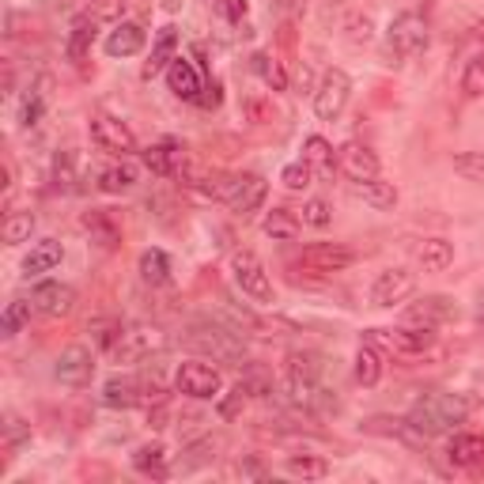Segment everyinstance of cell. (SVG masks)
<instances>
[{"label": "cell", "instance_id": "6da1fadb", "mask_svg": "<svg viewBox=\"0 0 484 484\" xmlns=\"http://www.w3.org/2000/svg\"><path fill=\"white\" fill-rule=\"evenodd\" d=\"M469 417V401L458 398V394H443V390H431V394H424L417 405H412L409 420L412 428H417L424 440H431V435H447L454 424H462Z\"/></svg>", "mask_w": 484, "mask_h": 484}, {"label": "cell", "instance_id": "7a4b0ae2", "mask_svg": "<svg viewBox=\"0 0 484 484\" xmlns=\"http://www.w3.org/2000/svg\"><path fill=\"white\" fill-rule=\"evenodd\" d=\"M186 341L193 344L197 352H204V356H212V360H220V363H232V367H239L242 360H246V344H242V333H235V330H227V326H220V321H193V326L186 330Z\"/></svg>", "mask_w": 484, "mask_h": 484}, {"label": "cell", "instance_id": "3957f363", "mask_svg": "<svg viewBox=\"0 0 484 484\" xmlns=\"http://www.w3.org/2000/svg\"><path fill=\"white\" fill-rule=\"evenodd\" d=\"M163 344H167L163 330L136 321V326H122V333H118V341H114L110 356L118 360V363H141V360H148L152 352L163 349Z\"/></svg>", "mask_w": 484, "mask_h": 484}, {"label": "cell", "instance_id": "277c9868", "mask_svg": "<svg viewBox=\"0 0 484 484\" xmlns=\"http://www.w3.org/2000/svg\"><path fill=\"white\" fill-rule=\"evenodd\" d=\"M232 272H235V284L242 288V295H250L253 303H272V281H269V272L253 250L232 253Z\"/></svg>", "mask_w": 484, "mask_h": 484}, {"label": "cell", "instance_id": "5b68a950", "mask_svg": "<svg viewBox=\"0 0 484 484\" xmlns=\"http://www.w3.org/2000/svg\"><path fill=\"white\" fill-rule=\"evenodd\" d=\"M349 99H352L349 73H344V68H330V73L321 76L318 91H314V114L321 122H337L344 114V106H349Z\"/></svg>", "mask_w": 484, "mask_h": 484}, {"label": "cell", "instance_id": "8992f818", "mask_svg": "<svg viewBox=\"0 0 484 484\" xmlns=\"http://www.w3.org/2000/svg\"><path fill=\"white\" fill-rule=\"evenodd\" d=\"M428 42H431V31H428L424 15L401 12L394 23H390V50H394L398 57H417V54H424Z\"/></svg>", "mask_w": 484, "mask_h": 484}, {"label": "cell", "instance_id": "52a82bcc", "mask_svg": "<svg viewBox=\"0 0 484 484\" xmlns=\"http://www.w3.org/2000/svg\"><path fill=\"white\" fill-rule=\"evenodd\" d=\"M265 193H269V182L262 174H227V190H223V204L239 216H250L258 212L265 204Z\"/></svg>", "mask_w": 484, "mask_h": 484}, {"label": "cell", "instance_id": "ba28073f", "mask_svg": "<svg viewBox=\"0 0 484 484\" xmlns=\"http://www.w3.org/2000/svg\"><path fill=\"white\" fill-rule=\"evenodd\" d=\"M174 386H178V394H186V398H193V401H209V398L220 394L223 379H220L216 367L201 363V360H190V363H182V367H178Z\"/></svg>", "mask_w": 484, "mask_h": 484}, {"label": "cell", "instance_id": "9c48e42d", "mask_svg": "<svg viewBox=\"0 0 484 484\" xmlns=\"http://www.w3.org/2000/svg\"><path fill=\"white\" fill-rule=\"evenodd\" d=\"M367 341L386 344V349L398 352V356H424L435 344V333L428 326H401V330H371Z\"/></svg>", "mask_w": 484, "mask_h": 484}, {"label": "cell", "instance_id": "30bf717a", "mask_svg": "<svg viewBox=\"0 0 484 484\" xmlns=\"http://www.w3.org/2000/svg\"><path fill=\"white\" fill-rule=\"evenodd\" d=\"M91 141H95V148L110 152V155H129L136 152V136L125 122L110 118V114H95L91 118Z\"/></svg>", "mask_w": 484, "mask_h": 484}, {"label": "cell", "instance_id": "8fae6325", "mask_svg": "<svg viewBox=\"0 0 484 484\" xmlns=\"http://www.w3.org/2000/svg\"><path fill=\"white\" fill-rule=\"evenodd\" d=\"M412 291H417V272L386 269V272L375 276V284H371V303L375 307H398V303H405Z\"/></svg>", "mask_w": 484, "mask_h": 484}, {"label": "cell", "instance_id": "7c38bea8", "mask_svg": "<svg viewBox=\"0 0 484 484\" xmlns=\"http://www.w3.org/2000/svg\"><path fill=\"white\" fill-rule=\"evenodd\" d=\"M405 321H409V326L435 330V326H447V321H458V307H454V299H447V295H424L405 311Z\"/></svg>", "mask_w": 484, "mask_h": 484}, {"label": "cell", "instance_id": "4fadbf2b", "mask_svg": "<svg viewBox=\"0 0 484 484\" xmlns=\"http://www.w3.org/2000/svg\"><path fill=\"white\" fill-rule=\"evenodd\" d=\"M337 171L349 178V182H367V178H379V155L360 144V141H349L337 155Z\"/></svg>", "mask_w": 484, "mask_h": 484}, {"label": "cell", "instance_id": "5bb4252c", "mask_svg": "<svg viewBox=\"0 0 484 484\" xmlns=\"http://www.w3.org/2000/svg\"><path fill=\"white\" fill-rule=\"evenodd\" d=\"M54 371L64 386H87L91 375H95V356H91V349H84V344H73V349H64L57 356Z\"/></svg>", "mask_w": 484, "mask_h": 484}, {"label": "cell", "instance_id": "9a60e30c", "mask_svg": "<svg viewBox=\"0 0 484 484\" xmlns=\"http://www.w3.org/2000/svg\"><path fill=\"white\" fill-rule=\"evenodd\" d=\"M352 262H356V253L349 246H341V242H314V246L303 250V265L311 272H341Z\"/></svg>", "mask_w": 484, "mask_h": 484}, {"label": "cell", "instance_id": "2e32d148", "mask_svg": "<svg viewBox=\"0 0 484 484\" xmlns=\"http://www.w3.org/2000/svg\"><path fill=\"white\" fill-rule=\"evenodd\" d=\"M31 307L42 311V314H50V318H61V314H68L76 307V291L68 284H61V281H45V284H38L31 291Z\"/></svg>", "mask_w": 484, "mask_h": 484}, {"label": "cell", "instance_id": "e0dca14e", "mask_svg": "<svg viewBox=\"0 0 484 484\" xmlns=\"http://www.w3.org/2000/svg\"><path fill=\"white\" fill-rule=\"evenodd\" d=\"M167 84H171L174 95H178V99H186V103H197V99H201V91H204L197 64L186 61V57H174V61H171V68H167Z\"/></svg>", "mask_w": 484, "mask_h": 484}, {"label": "cell", "instance_id": "ac0fdd59", "mask_svg": "<svg viewBox=\"0 0 484 484\" xmlns=\"http://www.w3.org/2000/svg\"><path fill=\"white\" fill-rule=\"evenodd\" d=\"M144 163L159 178H174L182 167H186V148H182L178 141H159V144H152L144 152Z\"/></svg>", "mask_w": 484, "mask_h": 484}, {"label": "cell", "instance_id": "d6986e66", "mask_svg": "<svg viewBox=\"0 0 484 484\" xmlns=\"http://www.w3.org/2000/svg\"><path fill=\"white\" fill-rule=\"evenodd\" d=\"M148 42V31L141 27V23H118L110 35H106V54L110 57H133L141 54Z\"/></svg>", "mask_w": 484, "mask_h": 484}, {"label": "cell", "instance_id": "ffe728a7", "mask_svg": "<svg viewBox=\"0 0 484 484\" xmlns=\"http://www.w3.org/2000/svg\"><path fill=\"white\" fill-rule=\"evenodd\" d=\"M447 458H450V466H458V469L484 466V435H469V431L454 435L450 447H447Z\"/></svg>", "mask_w": 484, "mask_h": 484}, {"label": "cell", "instance_id": "44dd1931", "mask_svg": "<svg viewBox=\"0 0 484 484\" xmlns=\"http://www.w3.org/2000/svg\"><path fill=\"white\" fill-rule=\"evenodd\" d=\"M352 193H356L363 204H371L375 212H390V209L398 204V190H394V182H382V178L352 182Z\"/></svg>", "mask_w": 484, "mask_h": 484}, {"label": "cell", "instance_id": "7402d4cb", "mask_svg": "<svg viewBox=\"0 0 484 484\" xmlns=\"http://www.w3.org/2000/svg\"><path fill=\"white\" fill-rule=\"evenodd\" d=\"M363 431L367 435H390V440H401L409 447L424 443V435L412 428V420H398V417H371V420H363Z\"/></svg>", "mask_w": 484, "mask_h": 484}, {"label": "cell", "instance_id": "603a6c76", "mask_svg": "<svg viewBox=\"0 0 484 484\" xmlns=\"http://www.w3.org/2000/svg\"><path fill=\"white\" fill-rule=\"evenodd\" d=\"M133 469H136V473H144V477H152V480H167V477H171L167 447H163V443H144V447H136V454H133Z\"/></svg>", "mask_w": 484, "mask_h": 484}, {"label": "cell", "instance_id": "cb8c5ba5", "mask_svg": "<svg viewBox=\"0 0 484 484\" xmlns=\"http://www.w3.org/2000/svg\"><path fill=\"white\" fill-rule=\"evenodd\" d=\"M61 258H64L61 242H57V239H42V242H35V246H31L27 258H23V272H27V276H42V272L57 269V265H61Z\"/></svg>", "mask_w": 484, "mask_h": 484}, {"label": "cell", "instance_id": "d4e9b609", "mask_svg": "<svg viewBox=\"0 0 484 484\" xmlns=\"http://www.w3.org/2000/svg\"><path fill=\"white\" fill-rule=\"evenodd\" d=\"M262 232H265L272 242H295L299 232H303V220H299L291 209H272V212L262 220Z\"/></svg>", "mask_w": 484, "mask_h": 484}, {"label": "cell", "instance_id": "484cf974", "mask_svg": "<svg viewBox=\"0 0 484 484\" xmlns=\"http://www.w3.org/2000/svg\"><path fill=\"white\" fill-rule=\"evenodd\" d=\"M103 405H106V409H133V405H141V382L114 375V379L103 386Z\"/></svg>", "mask_w": 484, "mask_h": 484}, {"label": "cell", "instance_id": "4316f807", "mask_svg": "<svg viewBox=\"0 0 484 484\" xmlns=\"http://www.w3.org/2000/svg\"><path fill=\"white\" fill-rule=\"evenodd\" d=\"M174 57H178V31H174V27H163V31L155 35V45H152V57H148V68H144V76L167 73Z\"/></svg>", "mask_w": 484, "mask_h": 484}, {"label": "cell", "instance_id": "83f0119b", "mask_svg": "<svg viewBox=\"0 0 484 484\" xmlns=\"http://www.w3.org/2000/svg\"><path fill=\"white\" fill-rule=\"evenodd\" d=\"M303 163H307L318 178H333L337 159H333L330 141H321V136H307V144H303Z\"/></svg>", "mask_w": 484, "mask_h": 484}, {"label": "cell", "instance_id": "f1b7e54d", "mask_svg": "<svg viewBox=\"0 0 484 484\" xmlns=\"http://www.w3.org/2000/svg\"><path fill=\"white\" fill-rule=\"evenodd\" d=\"M417 262H420L424 272H443L454 262V246L447 239H424L417 246Z\"/></svg>", "mask_w": 484, "mask_h": 484}, {"label": "cell", "instance_id": "f546056e", "mask_svg": "<svg viewBox=\"0 0 484 484\" xmlns=\"http://www.w3.org/2000/svg\"><path fill=\"white\" fill-rule=\"evenodd\" d=\"M91 42H95V19H91V15H80V19L73 23V31H68V45H64V54L80 64V61L91 54Z\"/></svg>", "mask_w": 484, "mask_h": 484}, {"label": "cell", "instance_id": "4dcf8cb0", "mask_svg": "<svg viewBox=\"0 0 484 484\" xmlns=\"http://www.w3.org/2000/svg\"><path fill=\"white\" fill-rule=\"evenodd\" d=\"M382 379V356H379V344L363 341L360 352H356V382L360 386H375Z\"/></svg>", "mask_w": 484, "mask_h": 484}, {"label": "cell", "instance_id": "1f68e13d", "mask_svg": "<svg viewBox=\"0 0 484 484\" xmlns=\"http://www.w3.org/2000/svg\"><path fill=\"white\" fill-rule=\"evenodd\" d=\"M141 281L152 288H163L171 281V258L163 250H144L141 253Z\"/></svg>", "mask_w": 484, "mask_h": 484}, {"label": "cell", "instance_id": "d6a6232c", "mask_svg": "<svg viewBox=\"0 0 484 484\" xmlns=\"http://www.w3.org/2000/svg\"><path fill=\"white\" fill-rule=\"evenodd\" d=\"M84 227H87L91 235H99V242H103L106 250H114V246H118V239H122V227L114 223V216L103 212V209H91V212L84 216Z\"/></svg>", "mask_w": 484, "mask_h": 484}, {"label": "cell", "instance_id": "836d02e7", "mask_svg": "<svg viewBox=\"0 0 484 484\" xmlns=\"http://www.w3.org/2000/svg\"><path fill=\"white\" fill-rule=\"evenodd\" d=\"M136 186V167L133 163H118V167H106L99 174V190L103 193H129Z\"/></svg>", "mask_w": 484, "mask_h": 484}, {"label": "cell", "instance_id": "e575fe53", "mask_svg": "<svg viewBox=\"0 0 484 484\" xmlns=\"http://www.w3.org/2000/svg\"><path fill=\"white\" fill-rule=\"evenodd\" d=\"M341 31H344V42L367 45V42L375 38V19H371V15H363V12H352V15H344Z\"/></svg>", "mask_w": 484, "mask_h": 484}, {"label": "cell", "instance_id": "d590c367", "mask_svg": "<svg viewBox=\"0 0 484 484\" xmlns=\"http://www.w3.org/2000/svg\"><path fill=\"white\" fill-rule=\"evenodd\" d=\"M288 473L303 477V480H321L330 473V466H326V458H318V454H291L288 458Z\"/></svg>", "mask_w": 484, "mask_h": 484}, {"label": "cell", "instance_id": "8d00e7d4", "mask_svg": "<svg viewBox=\"0 0 484 484\" xmlns=\"http://www.w3.org/2000/svg\"><path fill=\"white\" fill-rule=\"evenodd\" d=\"M253 68H258V76H262L272 91H288V73H284V64L276 61L272 54H253Z\"/></svg>", "mask_w": 484, "mask_h": 484}, {"label": "cell", "instance_id": "74e56055", "mask_svg": "<svg viewBox=\"0 0 484 484\" xmlns=\"http://www.w3.org/2000/svg\"><path fill=\"white\" fill-rule=\"evenodd\" d=\"M220 447H223L220 440H212V435H204L201 443L186 447V454H190V458H182V469H201V466L216 462V450H220Z\"/></svg>", "mask_w": 484, "mask_h": 484}, {"label": "cell", "instance_id": "f35d334b", "mask_svg": "<svg viewBox=\"0 0 484 484\" xmlns=\"http://www.w3.org/2000/svg\"><path fill=\"white\" fill-rule=\"evenodd\" d=\"M31 232H35V216L31 212H8V220H5V242L8 246L27 242Z\"/></svg>", "mask_w": 484, "mask_h": 484}, {"label": "cell", "instance_id": "ab89813d", "mask_svg": "<svg viewBox=\"0 0 484 484\" xmlns=\"http://www.w3.org/2000/svg\"><path fill=\"white\" fill-rule=\"evenodd\" d=\"M288 379H321V356H314V352H291L288 356Z\"/></svg>", "mask_w": 484, "mask_h": 484}, {"label": "cell", "instance_id": "60d3db41", "mask_svg": "<svg viewBox=\"0 0 484 484\" xmlns=\"http://www.w3.org/2000/svg\"><path fill=\"white\" fill-rule=\"evenodd\" d=\"M27 321H31V307L15 299V303H8L5 314H0V333H5V337H15L23 326H27Z\"/></svg>", "mask_w": 484, "mask_h": 484}, {"label": "cell", "instance_id": "b9f144b4", "mask_svg": "<svg viewBox=\"0 0 484 484\" xmlns=\"http://www.w3.org/2000/svg\"><path fill=\"white\" fill-rule=\"evenodd\" d=\"M454 174H462L466 182H480L484 186V155L480 152H458L454 155Z\"/></svg>", "mask_w": 484, "mask_h": 484}, {"label": "cell", "instance_id": "7bdbcfd3", "mask_svg": "<svg viewBox=\"0 0 484 484\" xmlns=\"http://www.w3.org/2000/svg\"><path fill=\"white\" fill-rule=\"evenodd\" d=\"M462 95H469V99H480L484 95V54H477L466 64V73H462Z\"/></svg>", "mask_w": 484, "mask_h": 484}, {"label": "cell", "instance_id": "ee69618b", "mask_svg": "<svg viewBox=\"0 0 484 484\" xmlns=\"http://www.w3.org/2000/svg\"><path fill=\"white\" fill-rule=\"evenodd\" d=\"M125 5L122 0H87L84 5V15H91L95 23H114V19H122Z\"/></svg>", "mask_w": 484, "mask_h": 484}, {"label": "cell", "instance_id": "f6af8a7d", "mask_svg": "<svg viewBox=\"0 0 484 484\" xmlns=\"http://www.w3.org/2000/svg\"><path fill=\"white\" fill-rule=\"evenodd\" d=\"M311 178H314V171L303 163V159H299V163H288V167L281 171V182H284L288 190H307Z\"/></svg>", "mask_w": 484, "mask_h": 484}, {"label": "cell", "instance_id": "bcb514c9", "mask_svg": "<svg viewBox=\"0 0 484 484\" xmlns=\"http://www.w3.org/2000/svg\"><path fill=\"white\" fill-rule=\"evenodd\" d=\"M246 394H250V390H246L242 382H239L235 390H227L223 401H220V417H223V420H235L239 412H242V405H246Z\"/></svg>", "mask_w": 484, "mask_h": 484}, {"label": "cell", "instance_id": "7dc6e473", "mask_svg": "<svg viewBox=\"0 0 484 484\" xmlns=\"http://www.w3.org/2000/svg\"><path fill=\"white\" fill-rule=\"evenodd\" d=\"M23 440H31V424L19 420V417H5V447H19Z\"/></svg>", "mask_w": 484, "mask_h": 484}, {"label": "cell", "instance_id": "c3c4849f", "mask_svg": "<svg viewBox=\"0 0 484 484\" xmlns=\"http://www.w3.org/2000/svg\"><path fill=\"white\" fill-rule=\"evenodd\" d=\"M242 110H246L250 125H265V122H272L269 103H265V99H258V95H246V99H242Z\"/></svg>", "mask_w": 484, "mask_h": 484}, {"label": "cell", "instance_id": "681fc988", "mask_svg": "<svg viewBox=\"0 0 484 484\" xmlns=\"http://www.w3.org/2000/svg\"><path fill=\"white\" fill-rule=\"evenodd\" d=\"M303 223H311V227H330V204L326 201H307L303 204Z\"/></svg>", "mask_w": 484, "mask_h": 484}, {"label": "cell", "instance_id": "f907efd6", "mask_svg": "<svg viewBox=\"0 0 484 484\" xmlns=\"http://www.w3.org/2000/svg\"><path fill=\"white\" fill-rule=\"evenodd\" d=\"M54 178H57V186H61V190H73V155H57V171H54Z\"/></svg>", "mask_w": 484, "mask_h": 484}, {"label": "cell", "instance_id": "816d5d0a", "mask_svg": "<svg viewBox=\"0 0 484 484\" xmlns=\"http://www.w3.org/2000/svg\"><path fill=\"white\" fill-rule=\"evenodd\" d=\"M242 386L250 390V394H258V398H265V394H272V382L262 375V371H250L246 379H242Z\"/></svg>", "mask_w": 484, "mask_h": 484}, {"label": "cell", "instance_id": "f5cc1de1", "mask_svg": "<svg viewBox=\"0 0 484 484\" xmlns=\"http://www.w3.org/2000/svg\"><path fill=\"white\" fill-rule=\"evenodd\" d=\"M220 15L232 19V23H242L246 19V0H220Z\"/></svg>", "mask_w": 484, "mask_h": 484}, {"label": "cell", "instance_id": "db71d44e", "mask_svg": "<svg viewBox=\"0 0 484 484\" xmlns=\"http://www.w3.org/2000/svg\"><path fill=\"white\" fill-rule=\"evenodd\" d=\"M42 106H45V103H42V95H31L27 103H23V125H27V129H31V125H38Z\"/></svg>", "mask_w": 484, "mask_h": 484}, {"label": "cell", "instance_id": "11a10c76", "mask_svg": "<svg viewBox=\"0 0 484 484\" xmlns=\"http://www.w3.org/2000/svg\"><path fill=\"white\" fill-rule=\"evenodd\" d=\"M204 110H216L220 106V84H204V91H201V99H197Z\"/></svg>", "mask_w": 484, "mask_h": 484}, {"label": "cell", "instance_id": "9f6ffc18", "mask_svg": "<svg viewBox=\"0 0 484 484\" xmlns=\"http://www.w3.org/2000/svg\"><path fill=\"white\" fill-rule=\"evenodd\" d=\"M239 473H242V477H265V469H262L258 462H239Z\"/></svg>", "mask_w": 484, "mask_h": 484}, {"label": "cell", "instance_id": "6f0895ef", "mask_svg": "<svg viewBox=\"0 0 484 484\" xmlns=\"http://www.w3.org/2000/svg\"><path fill=\"white\" fill-rule=\"evenodd\" d=\"M276 12H284V15H295L299 12V0H272Z\"/></svg>", "mask_w": 484, "mask_h": 484}, {"label": "cell", "instance_id": "680465c9", "mask_svg": "<svg viewBox=\"0 0 484 484\" xmlns=\"http://www.w3.org/2000/svg\"><path fill=\"white\" fill-rule=\"evenodd\" d=\"M398 5H405V8H417V5H424V0H398Z\"/></svg>", "mask_w": 484, "mask_h": 484}, {"label": "cell", "instance_id": "91938a15", "mask_svg": "<svg viewBox=\"0 0 484 484\" xmlns=\"http://www.w3.org/2000/svg\"><path fill=\"white\" fill-rule=\"evenodd\" d=\"M178 5H182V0H167V12H174Z\"/></svg>", "mask_w": 484, "mask_h": 484}, {"label": "cell", "instance_id": "94428289", "mask_svg": "<svg viewBox=\"0 0 484 484\" xmlns=\"http://www.w3.org/2000/svg\"><path fill=\"white\" fill-rule=\"evenodd\" d=\"M477 38H480V42H484V23H477Z\"/></svg>", "mask_w": 484, "mask_h": 484}, {"label": "cell", "instance_id": "6125c7cd", "mask_svg": "<svg viewBox=\"0 0 484 484\" xmlns=\"http://www.w3.org/2000/svg\"><path fill=\"white\" fill-rule=\"evenodd\" d=\"M480 330H484V314H480Z\"/></svg>", "mask_w": 484, "mask_h": 484}]
</instances>
